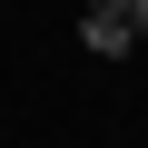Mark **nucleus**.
Wrapping results in <instances>:
<instances>
[{"label": "nucleus", "mask_w": 148, "mask_h": 148, "mask_svg": "<svg viewBox=\"0 0 148 148\" xmlns=\"http://www.w3.org/2000/svg\"><path fill=\"white\" fill-rule=\"evenodd\" d=\"M99 10H138V0H99Z\"/></svg>", "instance_id": "obj_3"}, {"label": "nucleus", "mask_w": 148, "mask_h": 148, "mask_svg": "<svg viewBox=\"0 0 148 148\" xmlns=\"http://www.w3.org/2000/svg\"><path fill=\"white\" fill-rule=\"evenodd\" d=\"M128 30H138V40H148V0H138V10H128Z\"/></svg>", "instance_id": "obj_2"}, {"label": "nucleus", "mask_w": 148, "mask_h": 148, "mask_svg": "<svg viewBox=\"0 0 148 148\" xmlns=\"http://www.w3.org/2000/svg\"><path fill=\"white\" fill-rule=\"evenodd\" d=\"M79 49H89V59H128V49H138L128 10H99V0H89V10H79Z\"/></svg>", "instance_id": "obj_1"}]
</instances>
